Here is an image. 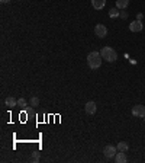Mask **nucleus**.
Here are the masks:
<instances>
[{
  "instance_id": "nucleus-1",
  "label": "nucleus",
  "mask_w": 145,
  "mask_h": 163,
  "mask_svg": "<svg viewBox=\"0 0 145 163\" xmlns=\"http://www.w3.org/2000/svg\"><path fill=\"white\" fill-rule=\"evenodd\" d=\"M102 54L99 53V51H92L90 54L87 55V64L88 67L92 68V70H96V68H99L102 66Z\"/></svg>"
},
{
  "instance_id": "nucleus-2",
  "label": "nucleus",
  "mask_w": 145,
  "mask_h": 163,
  "mask_svg": "<svg viewBox=\"0 0 145 163\" xmlns=\"http://www.w3.org/2000/svg\"><path fill=\"white\" fill-rule=\"evenodd\" d=\"M102 57H103V60H106L107 63H113V61H116L118 60V53L112 48V47H103L100 51Z\"/></svg>"
},
{
  "instance_id": "nucleus-3",
  "label": "nucleus",
  "mask_w": 145,
  "mask_h": 163,
  "mask_svg": "<svg viewBox=\"0 0 145 163\" xmlns=\"http://www.w3.org/2000/svg\"><path fill=\"white\" fill-rule=\"evenodd\" d=\"M116 150H118V147H115V146H112V144H107V146H105V149H103V154H105L106 159H113L115 154L118 153Z\"/></svg>"
},
{
  "instance_id": "nucleus-4",
  "label": "nucleus",
  "mask_w": 145,
  "mask_h": 163,
  "mask_svg": "<svg viewBox=\"0 0 145 163\" xmlns=\"http://www.w3.org/2000/svg\"><path fill=\"white\" fill-rule=\"evenodd\" d=\"M132 115L136 118H144L145 117V106L144 105H135L132 108Z\"/></svg>"
},
{
  "instance_id": "nucleus-5",
  "label": "nucleus",
  "mask_w": 145,
  "mask_h": 163,
  "mask_svg": "<svg viewBox=\"0 0 145 163\" xmlns=\"http://www.w3.org/2000/svg\"><path fill=\"white\" fill-rule=\"evenodd\" d=\"M94 34L99 38H106V35H107V28L105 25H102V23H97L96 26H94Z\"/></svg>"
},
{
  "instance_id": "nucleus-6",
  "label": "nucleus",
  "mask_w": 145,
  "mask_h": 163,
  "mask_svg": "<svg viewBox=\"0 0 145 163\" xmlns=\"http://www.w3.org/2000/svg\"><path fill=\"white\" fill-rule=\"evenodd\" d=\"M144 29V25H142V21H134V22L129 23V31L131 32H141Z\"/></svg>"
},
{
  "instance_id": "nucleus-7",
  "label": "nucleus",
  "mask_w": 145,
  "mask_h": 163,
  "mask_svg": "<svg viewBox=\"0 0 145 163\" xmlns=\"http://www.w3.org/2000/svg\"><path fill=\"white\" fill-rule=\"evenodd\" d=\"M84 111H86V114H88V115H93V114H96V111H97L96 102H93V100H88L87 104L84 105Z\"/></svg>"
},
{
  "instance_id": "nucleus-8",
  "label": "nucleus",
  "mask_w": 145,
  "mask_h": 163,
  "mask_svg": "<svg viewBox=\"0 0 145 163\" xmlns=\"http://www.w3.org/2000/svg\"><path fill=\"white\" fill-rule=\"evenodd\" d=\"M128 157L126 154H125V151H118V153L115 154V162L116 163H126Z\"/></svg>"
},
{
  "instance_id": "nucleus-9",
  "label": "nucleus",
  "mask_w": 145,
  "mask_h": 163,
  "mask_svg": "<svg viewBox=\"0 0 145 163\" xmlns=\"http://www.w3.org/2000/svg\"><path fill=\"white\" fill-rule=\"evenodd\" d=\"M92 6L96 10H102L106 6V0H92Z\"/></svg>"
},
{
  "instance_id": "nucleus-10",
  "label": "nucleus",
  "mask_w": 145,
  "mask_h": 163,
  "mask_svg": "<svg viewBox=\"0 0 145 163\" xmlns=\"http://www.w3.org/2000/svg\"><path fill=\"white\" fill-rule=\"evenodd\" d=\"M128 6H129V0H116V7L119 10L126 9Z\"/></svg>"
},
{
  "instance_id": "nucleus-11",
  "label": "nucleus",
  "mask_w": 145,
  "mask_h": 163,
  "mask_svg": "<svg viewBox=\"0 0 145 163\" xmlns=\"http://www.w3.org/2000/svg\"><path fill=\"white\" fill-rule=\"evenodd\" d=\"M5 104H6V106H7V108H15V106L18 105V100L15 99V98H12V96H9V98H6Z\"/></svg>"
},
{
  "instance_id": "nucleus-12",
  "label": "nucleus",
  "mask_w": 145,
  "mask_h": 163,
  "mask_svg": "<svg viewBox=\"0 0 145 163\" xmlns=\"http://www.w3.org/2000/svg\"><path fill=\"white\" fill-rule=\"evenodd\" d=\"M118 150L119 151H128V149H129V144H128L126 141H120V143H118Z\"/></svg>"
},
{
  "instance_id": "nucleus-13",
  "label": "nucleus",
  "mask_w": 145,
  "mask_h": 163,
  "mask_svg": "<svg viewBox=\"0 0 145 163\" xmlns=\"http://www.w3.org/2000/svg\"><path fill=\"white\" fill-rule=\"evenodd\" d=\"M109 16L110 18H119V9L118 7H115V9L112 7V9L109 10Z\"/></svg>"
},
{
  "instance_id": "nucleus-14",
  "label": "nucleus",
  "mask_w": 145,
  "mask_h": 163,
  "mask_svg": "<svg viewBox=\"0 0 145 163\" xmlns=\"http://www.w3.org/2000/svg\"><path fill=\"white\" fill-rule=\"evenodd\" d=\"M39 157H41V153H39V151H32V162H34V163H38Z\"/></svg>"
},
{
  "instance_id": "nucleus-15",
  "label": "nucleus",
  "mask_w": 145,
  "mask_h": 163,
  "mask_svg": "<svg viewBox=\"0 0 145 163\" xmlns=\"http://www.w3.org/2000/svg\"><path fill=\"white\" fill-rule=\"evenodd\" d=\"M31 105L32 106H38V105H39V98H38V96H32L31 98Z\"/></svg>"
},
{
  "instance_id": "nucleus-16",
  "label": "nucleus",
  "mask_w": 145,
  "mask_h": 163,
  "mask_svg": "<svg viewBox=\"0 0 145 163\" xmlns=\"http://www.w3.org/2000/svg\"><path fill=\"white\" fill-rule=\"evenodd\" d=\"M18 105H19V106H22V108H25V106H26V99H25V98H19V99H18Z\"/></svg>"
},
{
  "instance_id": "nucleus-17",
  "label": "nucleus",
  "mask_w": 145,
  "mask_h": 163,
  "mask_svg": "<svg viewBox=\"0 0 145 163\" xmlns=\"http://www.w3.org/2000/svg\"><path fill=\"white\" fill-rule=\"evenodd\" d=\"M119 18H120V19H126L128 18V13L125 12V9H123L122 12H119Z\"/></svg>"
},
{
  "instance_id": "nucleus-18",
  "label": "nucleus",
  "mask_w": 145,
  "mask_h": 163,
  "mask_svg": "<svg viewBox=\"0 0 145 163\" xmlns=\"http://www.w3.org/2000/svg\"><path fill=\"white\" fill-rule=\"evenodd\" d=\"M142 18H144V15H142V13H138V16H136V19H138V21H142Z\"/></svg>"
},
{
  "instance_id": "nucleus-19",
  "label": "nucleus",
  "mask_w": 145,
  "mask_h": 163,
  "mask_svg": "<svg viewBox=\"0 0 145 163\" xmlns=\"http://www.w3.org/2000/svg\"><path fill=\"white\" fill-rule=\"evenodd\" d=\"M2 3H10V0H0Z\"/></svg>"
},
{
  "instance_id": "nucleus-20",
  "label": "nucleus",
  "mask_w": 145,
  "mask_h": 163,
  "mask_svg": "<svg viewBox=\"0 0 145 163\" xmlns=\"http://www.w3.org/2000/svg\"><path fill=\"white\" fill-rule=\"evenodd\" d=\"M144 122H145V117H144Z\"/></svg>"
}]
</instances>
